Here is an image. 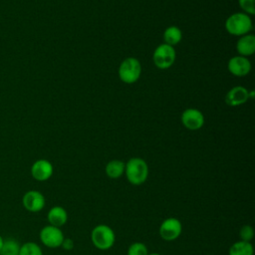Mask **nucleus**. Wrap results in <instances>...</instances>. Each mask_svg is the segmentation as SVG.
Masks as SVG:
<instances>
[{"instance_id":"f257e3e1","label":"nucleus","mask_w":255,"mask_h":255,"mask_svg":"<svg viewBox=\"0 0 255 255\" xmlns=\"http://www.w3.org/2000/svg\"><path fill=\"white\" fill-rule=\"evenodd\" d=\"M125 174L130 184L141 185L147 179L148 165L140 157H131L126 163Z\"/></svg>"},{"instance_id":"f03ea898","label":"nucleus","mask_w":255,"mask_h":255,"mask_svg":"<svg viewBox=\"0 0 255 255\" xmlns=\"http://www.w3.org/2000/svg\"><path fill=\"white\" fill-rule=\"evenodd\" d=\"M252 27L253 25L251 17L244 12L233 13L225 21L226 31L233 36H243L249 34Z\"/></svg>"},{"instance_id":"7ed1b4c3","label":"nucleus","mask_w":255,"mask_h":255,"mask_svg":"<svg viewBox=\"0 0 255 255\" xmlns=\"http://www.w3.org/2000/svg\"><path fill=\"white\" fill-rule=\"evenodd\" d=\"M91 240L97 249L106 251L114 246L116 234L109 225L99 224L93 228L91 232Z\"/></svg>"},{"instance_id":"20e7f679","label":"nucleus","mask_w":255,"mask_h":255,"mask_svg":"<svg viewBox=\"0 0 255 255\" xmlns=\"http://www.w3.org/2000/svg\"><path fill=\"white\" fill-rule=\"evenodd\" d=\"M118 73L123 83L133 84L141 75V65L136 58L128 57L120 64Z\"/></svg>"},{"instance_id":"39448f33","label":"nucleus","mask_w":255,"mask_h":255,"mask_svg":"<svg viewBox=\"0 0 255 255\" xmlns=\"http://www.w3.org/2000/svg\"><path fill=\"white\" fill-rule=\"evenodd\" d=\"M176 53L174 48L164 43L157 46L152 54L153 64L160 70H166L170 68L174 63Z\"/></svg>"},{"instance_id":"423d86ee","label":"nucleus","mask_w":255,"mask_h":255,"mask_svg":"<svg viewBox=\"0 0 255 255\" xmlns=\"http://www.w3.org/2000/svg\"><path fill=\"white\" fill-rule=\"evenodd\" d=\"M40 240L41 242L49 248H58L61 247L62 242L64 240V234L61 228L53 226V225H46L40 231Z\"/></svg>"},{"instance_id":"0eeeda50","label":"nucleus","mask_w":255,"mask_h":255,"mask_svg":"<svg viewBox=\"0 0 255 255\" xmlns=\"http://www.w3.org/2000/svg\"><path fill=\"white\" fill-rule=\"evenodd\" d=\"M159 235L165 241H173L177 239L182 232V224L175 217L164 219L159 226Z\"/></svg>"},{"instance_id":"6e6552de","label":"nucleus","mask_w":255,"mask_h":255,"mask_svg":"<svg viewBox=\"0 0 255 255\" xmlns=\"http://www.w3.org/2000/svg\"><path fill=\"white\" fill-rule=\"evenodd\" d=\"M180 121L183 127L187 129L197 130L204 125V116L199 110L189 108L183 111L180 117Z\"/></svg>"},{"instance_id":"1a4fd4ad","label":"nucleus","mask_w":255,"mask_h":255,"mask_svg":"<svg viewBox=\"0 0 255 255\" xmlns=\"http://www.w3.org/2000/svg\"><path fill=\"white\" fill-rule=\"evenodd\" d=\"M22 204L24 208L30 212L41 211L46 204L45 196L38 190H28L22 197Z\"/></svg>"},{"instance_id":"9d476101","label":"nucleus","mask_w":255,"mask_h":255,"mask_svg":"<svg viewBox=\"0 0 255 255\" xmlns=\"http://www.w3.org/2000/svg\"><path fill=\"white\" fill-rule=\"evenodd\" d=\"M227 69L235 77H245L251 71V63L246 57L238 55L229 59Z\"/></svg>"},{"instance_id":"9b49d317","label":"nucleus","mask_w":255,"mask_h":255,"mask_svg":"<svg viewBox=\"0 0 255 255\" xmlns=\"http://www.w3.org/2000/svg\"><path fill=\"white\" fill-rule=\"evenodd\" d=\"M54 172V167L52 163L44 158L37 159L31 166V175L34 179L38 181L48 180Z\"/></svg>"},{"instance_id":"f8f14e48","label":"nucleus","mask_w":255,"mask_h":255,"mask_svg":"<svg viewBox=\"0 0 255 255\" xmlns=\"http://www.w3.org/2000/svg\"><path fill=\"white\" fill-rule=\"evenodd\" d=\"M249 100V91L242 87L236 86L230 89L225 96V103L230 107H237L245 104Z\"/></svg>"},{"instance_id":"ddd939ff","label":"nucleus","mask_w":255,"mask_h":255,"mask_svg":"<svg viewBox=\"0 0 255 255\" xmlns=\"http://www.w3.org/2000/svg\"><path fill=\"white\" fill-rule=\"evenodd\" d=\"M236 51L239 56L248 57L255 52V36L253 34H246L241 36L236 43Z\"/></svg>"},{"instance_id":"4468645a","label":"nucleus","mask_w":255,"mask_h":255,"mask_svg":"<svg viewBox=\"0 0 255 255\" xmlns=\"http://www.w3.org/2000/svg\"><path fill=\"white\" fill-rule=\"evenodd\" d=\"M47 219L50 225L60 228L61 226L66 224L68 220V213L64 207L56 205L50 208L47 215Z\"/></svg>"},{"instance_id":"2eb2a0df","label":"nucleus","mask_w":255,"mask_h":255,"mask_svg":"<svg viewBox=\"0 0 255 255\" xmlns=\"http://www.w3.org/2000/svg\"><path fill=\"white\" fill-rule=\"evenodd\" d=\"M125 166L126 163L124 161L120 159H113L107 163L105 171L108 177L112 179H117L120 178L125 173Z\"/></svg>"},{"instance_id":"dca6fc26","label":"nucleus","mask_w":255,"mask_h":255,"mask_svg":"<svg viewBox=\"0 0 255 255\" xmlns=\"http://www.w3.org/2000/svg\"><path fill=\"white\" fill-rule=\"evenodd\" d=\"M163 41L164 44L174 47L182 39V32L177 26H169L163 32Z\"/></svg>"},{"instance_id":"f3484780","label":"nucleus","mask_w":255,"mask_h":255,"mask_svg":"<svg viewBox=\"0 0 255 255\" xmlns=\"http://www.w3.org/2000/svg\"><path fill=\"white\" fill-rule=\"evenodd\" d=\"M254 248L251 242L239 240L233 243L228 251V255H253Z\"/></svg>"},{"instance_id":"a211bd4d","label":"nucleus","mask_w":255,"mask_h":255,"mask_svg":"<svg viewBox=\"0 0 255 255\" xmlns=\"http://www.w3.org/2000/svg\"><path fill=\"white\" fill-rule=\"evenodd\" d=\"M20 244L13 238L4 239L0 249V255H19Z\"/></svg>"},{"instance_id":"6ab92c4d","label":"nucleus","mask_w":255,"mask_h":255,"mask_svg":"<svg viewBox=\"0 0 255 255\" xmlns=\"http://www.w3.org/2000/svg\"><path fill=\"white\" fill-rule=\"evenodd\" d=\"M19 255H43V251L37 243L30 241L20 245Z\"/></svg>"},{"instance_id":"aec40b11","label":"nucleus","mask_w":255,"mask_h":255,"mask_svg":"<svg viewBox=\"0 0 255 255\" xmlns=\"http://www.w3.org/2000/svg\"><path fill=\"white\" fill-rule=\"evenodd\" d=\"M127 255H148V251L143 243L134 242L128 247Z\"/></svg>"},{"instance_id":"412c9836","label":"nucleus","mask_w":255,"mask_h":255,"mask_svg":"<svg viewBox=\"0 0 255 255\" xmlns=\"http://www.w3.org/2000/svg\"><path fill=\"white\" fill-rule=\"evenodd\" d=\"M255 0H238L240 8L243 10L244 13L247 15H254L255 14Z\"/></svg>"},{"instance_id":"4be33fe9","label":"nucleus","mask_w":255,"mask_h":255,"mask_svg":"<svg viewBox=\"0 0 255 255\" xmlns=\"http://www.w3.org/2000/svg\"><path fill=\"white\" fill-rule=\"evenodd\" d=\"M239 234H240V238H241L242 241L251 242V240L254 237V230H253L252 226L246 224V225L241 227Z\"/></svg>"},{"instance_id":"5701e85b","label":"nucleus","mask_w":255,"mask_h":255,"mask_svg":"<svg viewBox=\"0 0 255 255\" xmlns=\"http://www.w3.org/2000/svg\"><path fill=\"white\" fill-rule=\"evenodd\" d=\"M61 247H63L65 250H72L74 248V242L70 238H64Z\"/></svg>"},{"instance_id":"b1692460","label":"nucleus","mask_w":255,"mask_h":255,"mask_svg":"<svg viewBox=\"0 0 255 255\" xmlns=\"http://www.w3.org/2000/svg\"><path fill=\"white\" fill-rule=\"evenodd\" d=\"M254 97V91H249V99H252Z\"/></svg>"},{"instance_id":"393cba45","label":"nucleus","mask_w":255,"mask_h":255,"mask_svg":"<svg viewBox=\"0 0 255 255\" xmlns=\"http://www.w3.org/2000/svg\"><path fill=\"white\" fill-rule=\"evenodd\" d=\"M3 242H4V238L1 236V234H0V249H1V247H2V245H3Z\"/></svg>"},{"instance_id":"a878e982","label":"nucleus","mask_w":255,"mask_h":255,"mask_svg":"<svg viewBox=\"0 0 255 255\" xmlns=\"http://www.w3.org/2000/svg\"><path fill=\"white\" fill-rule=\"evenodd\" d=\"M148 255H160V254L159 253H150V254L148 253Z\"/></svg>"}]
</instances>
